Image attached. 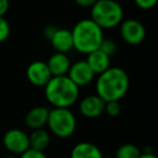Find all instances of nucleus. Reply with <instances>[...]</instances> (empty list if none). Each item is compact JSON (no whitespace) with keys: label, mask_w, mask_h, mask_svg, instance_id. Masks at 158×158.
Here are the masks:
<instances>
[{"label":"nucleus","mask_w":158,"mask_h":158,"mask_svg":"<svg viewBox=\"0 0 158 158\" xmlns=\"http://www.w3.org/2000/svg\"><path fill=\"white\" fill-rule=\"evenodd\" d=\"M94 76L95 74L86 61H78L72 64L67 73V77L78 88L91 84Z\"/></svg>","instance_id":"nucleus-9"},{"label":"nucleus","mask_w":158,"mask_h":158,"mask_svg":"<svg viewBox=\"0 0 158 158\" xmlns=\"http://www.w3.org/2000/svg\"><path fill=\"white\" fill-rule=\"evenodd\" d=\"M5 147L12 154L22 155L29 148L28 134L21 129H10L5 133L2 138Z\"/></svg>","instance_id":"nucleus-7"},{"label":"nucleus","mask_w":158,"mask_h":158,"mask_svg":"<svg viewBox=\"0 0 158 158\" xmlns=\"http://www.w3.org/2000/svg\"><path fill=\"white\" fill-rule=\"evenodd\" d=\"M49 108L44 106H36L31 108L25 116V123L31 130L41 129L47 125L49 116Z\"/></svg>","instance_id":"nucleus-13"},{"label":"nucleus","mask_w":158,"mask_h":158,"mask_svg":"<svg viewBox=\"0 0 158 158\" xmlns=\"http://www.w3.org/2000/svg\"><path fill=\"white\" fill-rule=\"evenodd\" d=\"M70 158H103L100 148L90 142H80L72 149Z\"/></svg>","instance_id":"nucleus-15"},{"label":"nucleus","mask_w":158,"mask_h":158,"mask_svg":"<svg viewBox=\"0 0 158 158\" xmlns=\"http://www.w3.org/2000/svg\"><path fill=\"white\" fill-rule=\"evenodd\" d=\"M119 33H120L121 39L126 44L130 46H138L144 41L145 36H146V29L140 21L134 20V19H128L120 23Z\"/></svg>","instance_id":"nucleus-6"},{"label":"nucleus","mask_w":158,"mask_h":158,"mask_svg":"<svg viewBox=\"0 0 158 158\" xmlns=\"http://www.w3.org/2000/svg\"><path fill=\"white\" fill-rule=\"evenodd\" d=\"M46 63L48 65L52 77L67 75L68 69H69L70 65H72L67 54L60 52H55L54 54L51 55L49 57L48 62H46Z\"/></svg>","instance_id":"nucleus-12"},{"label":"nucleus","mask_w":158,"mask_h":158,"mask_svg":"<svg viewBox=\"0 0 158 158\" xmlns=\"http://www.w3.org/2000/svg\"><path fill=\"white\" fill-rule=\"evenodd\" d=\"M139 158H157V156L154 155L152 152H145V153L141 154Z\"/></svg>","instance_id":"nucleus-25"},{"label":"nucleus","mask_w":158,"mask_h":158,"mask_svg":"<svg viewBox=\"0 0 158 158\" xmlns=\"http://www.w3.org/2000/svg\"><path fill=\"white\" fill-rule=\"evenodd\" d=\"M99 49L101 51H103L105 54H107L108 56H112V55H114L115 53H116L117 46H116V44H115L114 40L105 39V38H104Z\"/></svg>","instance_id":"nucleus-18"},{"label":"nucleus","mask_w":158,"mask_h":158,"mask_svg":"<svg viewBox=\"0 0 158 158\" xmlns=\"http://www.w3.org/2000/svg\"><path fill=\"white\" fill-rule=\"evenodd\" d=\"M51 46L56 52L67 53L73 48V37L72 31L66 28H56L52 36L50 37Z\"/></svg>","instance_id":"nucleus-11"},{"label":"nucleus","mask_w":158,"mask_h":158,"mask_svg":"<svg viewBox=\"0 0 158 158\" xmlns=\"http://www.w3.org/2000/svg\"><path fill=\"white\" fill-rule=\"evenodd\" d=\"M28 139L29 148L35 151L44 152L50 144V134L44 128L33 130V132L28 135Z\"/></svg>","instance_id":"nucleus-16"},{"label":"nucleus","mask_w":158,"mask_h":158,"mask_svg":"<svg viewBox=\"0 0 158 158\" xmlns=\"http://www.w3.org/2000/svg\"><path fill=\"white\" fill-rule=\"evenodd\" d=\"M44 97L55 108H69L79 98V88L67 77H52L44 86Z\"/></svg>","instance_id":"nucleus-2"},{"label":"nucleus","mask_w":158,"mask_h":158,"mask_svg":"<svg viewBox=\"0 0 158 158\" xmlns=\"http://www.w3.org/2000/svg\"><path fill=\"white\" fill-rule=\"evenodd\" d=\"M105 112L110 117H116L120 114L121 112V105L119 101H110L105 103Z\"/></svg>","instance_id":"nucleus-19"},{"label":"nucleus","mask_w":158,"mask_h":158,"mask_svg":"<svg viewBox=\"0 0 158 158\" xmlns=\"http://www.w3.org/2000/svg\"><path fill=\"white\" fill-rule=\"evenodd\" d=\"M116 1H121V0H116Z\"/></svg>","instance_id":"nucleus-28"},{"label":"nucleus","mask_w":158,"mask_h":158,"mask_svg":"<svg viewBox=\"0 0 158 158\" xmlns=\"http://www.w3.org/2000/svg\"><path fill=\"white\" fill-rule=\"evenodd\" d=\"M20 158H48L47 155L44 154V152H39V151H35V149L28 148L26 152L21 155Z\"/></svg>","instance_id":"nucleus-22"},{"label":"nucleus","mask_w":158,"mask_h":158,"mask_svg":"<svg viewBox=\"0 0 158 158\" xmlns=\"http://www.w3.org/2000/svg\"><path fill=\"white\" fill-rule=\"evenodd\" d=\"M47 125L55 136L66 139L74 134L77 127V120L74 113L69 108L53 107L49 110Z\"/></svg>","instance_id":"nucleus-5"},{"label":"nucleus","mask_w":158,"mask_h":158,"mask_svg":"<svg viewBox=\"0 0 158 158\" xmlns=\"http://www.w3.org/2000/svg\"><path fill=\"white\" fill-rule=\"evenodd\" d=\"M86 62L95 75H100L110 67V56L100 49L87 54Z\"/></svg>","instance_id":"nucleus-14"},{"label":"nucleus","mask_w":158,"mask_h":158,"mask_svg":"<svg viewBox=\"0 0 158 158\" xmlns=\"http://www.w3.org/2000/svg\"><path fill=\"white\" fill-rule=\"evenodd\" d=\"M26 77L28 81L35 87H41L46 86L50 79L52 78L49 67L46 62L44 61H34L28 65L26 69Z\"/></svg>","instance_id":"nucleus-8"},{"label":"nucleus","mask_w":158,"mask_h":158,"mask_svg":"<svg viewBox=\"0 0 158 158\" xmlns=\"http://www.w3.org/2000/svg\"><path fill=\"white\" fill-rule=\"evenodd\" d=\"M10 31H11V28H10L8 21L3 16H0V44L5 42L9 38Z\"/></svg>","instance_id":"nucleus-20"},{"label":"nucleus","mask_w":158,"mask_h":158,"mask_svg":"<svg viewBox=\"0 0 158 158\" xmlns=\"http://www.w3.org/2000/svg\"><path fill=\"white\" fill-rule=\"evenodd\" d=\"M10 7L9 0H0V16H3L8 12Z\"/></svg>","instance_id":"nucleus-24"},{"label":"nucleus","mask_w":158,"mask_h":158,"mask_svg":"<svg viewBox=\"0 0 158 158\" xmlns=\"http://www.w3.org/2000/svg\"><path fill=\"white\" fill-rule=\"evenodd\" d=\"M72 31L73 48L82 54L98 50L104 39L103 29L91 19H84L75 24Z\"/></svg>","instance_id":"nucleus-3"},{"label":"nucleus","mask_w":158,"mask_h":158,"mask_svg":"<svg viewBox=\"0 0 158 158\" xmlns=\"http://www.w3.org/2000/svg\"><path fill=\"white\" fill-rule=\"evenodd\" d=\"M158 0H134L135 6L141 10H151L157 5Z\"/></svg>","instance_id":"nucleus-21"},{"label":"nucleus","mask_w":158,"mask_h":158,"mask_svg":"<svg viewBox=\"0 0 158 158\" xmlns=\"http://www.w3.org/2000/svg\"><path fill=\"white\" fill-rule=\"evenodd\" d=\"M5 158H18V157H15V156H7V157H5Z\"/></svg>","instance_id":"nucleus-26"},{"label":"nucleus","mask_w":158,"mask_h":158,"mask_svg":"<svg viewBox=\"0 0 158 158\" xmlns=\"http://www.w3.org/2000/svg\"><path fill=\"white\" fill-rule=\"evenodd\" d=\"M79 110L86 118H97L105 112V102L98 94L88 95L80 101Z\"/></svg>","instance_id":"nucleus-10"},{"label":"nucleus","mask_w":158,"mask_h":158,"mask_svg":"<svg viewBox=\"0 0 158 158\" xmlns=\"http://www.w3.org/2000/svg\"><path fill=\"white\" fill-rule=\"evenodd\" d=\"M103 158H115V157H110V156H107V157H103Z\"/></svg>","instance_id":"nucleus-27"},{"label":"nucleus","mask_w":158,"mask_h":158,"mask_svg":"<svg viewBox=\"0 0 158 158\" xmlns=\"http://www.w3.org/2000/svg\"><path fill=\"white\" fill-rule=\"evenodd\" d=\"M129 77L121 67H110L99 75L95 82L97 94L104 102L120 101L129 89Z\"/></svg>","instance_id":"nucleus-1"},{"label":"nucleus","mask_w":158,"mask_h":158,"mask_svg":"<svg viewBox=\"0 0 158 158\" xmlns=\"http://www.w3.org/2000/svg\"><path fill=\"white\" fill-rule=\"evenodd\" d=\"M98 0H75L77 6L81 8H91Z\"/></svg>","instance_id":"nucleus-23"},{"label":"nucleus","mask_w":158,"mask_h":158,"mask_svg":"<svg viewBox=\"0 0 158 158\" xmlns=\"http://www.w3.org/2000/svg\"><path fill=\"white\" fill-rule=\"evenodd\" d=\"M141 154L142 153L136 145L131 144V143H126L118 147L115 158H139Z\"/></svg>","instance_id":"nucleus-17"},{"label":"nucleus","mask_w":158,"mask_h":158,"mask_svg":"<svg viewBox=\"0 0 158 158\" xmlns=\"http://www.w3.org/2000/svg\"><path fill=\"white\" fill-rule=\"evenodd\" d=\"M91 20L102 29H110L123 21V9L116 0H98L91 7Z\"/></svg>","instance_id":"nucleus-4"}]
</instances>
